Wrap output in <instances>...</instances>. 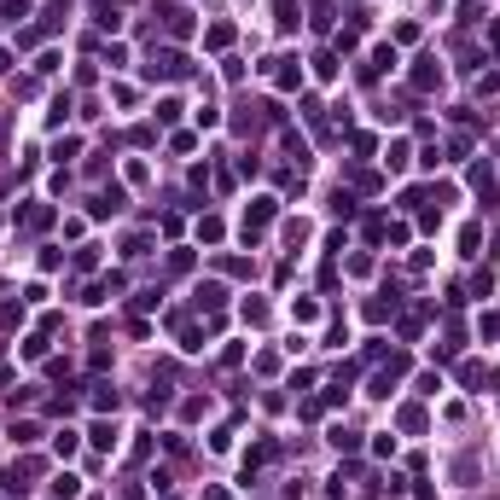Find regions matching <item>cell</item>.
Returning a JSON list of instances; mask_svg holds the SVG:
<instances>
[{"mask_svg": "<svg viewBox=\"0 0 500 500\" xmlns=\"http://www.w3.org/2000/svg\"><path fill=\"white\" fill-rule=\"evenodd\" d=\"M152 76H163V82H181V76H186V53H175V47L152 53Z\"/></svg>", "mask_w": 500, "mask_h": 500, "instance_id": "6da1fadb", "label": "cell"}, {"mask_svg": "<svg viewBox=\"0 0 500 500\" xmlns=\"http://www.w3.org/2000/svg\"><path fill=\"white\" fill-rule=\"evenodd\" d=\"M268 76H273V88H297V82H303L297 58H268Z\"/></svg>", "mask_w": 500, "mask_h": 500, "instance_id": "7a4b0ae2", "label": "cell"}, {"mask_svg": "<svg viewBox=\"0 0 500 500\" xmlns=\"http://www.w3.org/2000/svg\"><path fill=\"white\" fill-rule=\"evenodd\" d=\"M268 216H273V198H256V204H250V216H245V239L262 233V227H268Z\"/></svg>", "mask_w": 500, "mask_h": 500, "instance_id": "3957f363", "label": "cell"}, {"mask_svg": "<svg viewBox=\"0 0 500 500\" xmlns=\"http://www.w3.org/2000/svg\"><path fill=\"white\" fill-rule=\"evenodd\" d=\"M413 88H442V64H437V58H419V70H413Z\"/></svg>", "mask_w": 500, "mask_h": 500, "instance_id": "277c9868", "label": "cell"}, {"mask_svg": "<svg viewBox=\"0 0 500 500\" xmlns=\"http://www.w3.org/2000/svg\"><path fill=\"white\" fill-rule=\"evenodd\" d=\"M163 24H169V35H192V12H186V6H169Z\"/></svg>", "mask_w": 500, "mask_h": 500, "instance_id": "5b68a950", "label": "cell"}, {"mask_svg": "<svg viewBox=\"0 0 500 500\" xmlns=\"http://www.w3.org/2000/svg\"><path fill=\"white\" fill-rule=\"evenodd\" d=\"M471 186H477V198H483V204H494V175H489V163H477V169H471Z\"/></svg>", "mask_w": 500, "mask_h": 500, "instance_id": "8992f818", "label": "cell"}, {"mask_svg": "<svg viewBox=\"0 0 500 500\" xmlns=\"http://www.w3.org/2000/svg\"><path fill=\"white\" fill-rule=\"evenodd\" d=\"M47 221H53V209H47V204H29V209H24V227H29V233H41Z\"/></svg>", "mask_w": 500, "mask_h": 500, "instance_id": "52a82bcc", "label": "cell"}, {"mask_svg": "<svg viewBox=\"0 0 500 500\" xmlns=\"http://www.w3.org/2000/svg\"><path fill=\"white\" fill-rule=\"evenodd\" d=\"M93 18H99V29H122V18H117L111 0H93Z\"/></svg>", "mask_w": 500, "mask_h": 500, "instance_id": "ba28073f", "label": "cell"}, {"mask_svg": "<svg viewBox=\"0 0 500 500\" xmlns=\"http://www.w3.org/2000/svg\"><path fill=\"white\" fill-rule=\"evenodd\" d=\"M198 303H204V309H221V303H227V291L209 280V285H198Z\"/></svg>", "mask_w": 500, "mask_h": 500, "instance_id": "9c48e42d", "label": "cell"}, {"mask_svg": "<svg viewBox=\"0 0 500 500\" xmlns=\"http://www.w3.org/2000/svg\"><path fill=\"white\" fill-rule=\"evenodd\" d=\"M332 448H344V454H355V448H361V437H355V430H344V425H332Z\"/></svg>", "mask_w": 500, "mask_h": 500, "instance_id": "30bf717a", "label": "cell"}, {"mask_svg": "<svg viewBox=\"0 0 500 500\" xmlns=\"http://www.w3.org/2000/svg\"><path fill=\"white\" fill-rule=\"evenodd\" d=\"M117 401H122V396L111 390V384H93V408H117Z\"/></svg>", "mask_w": 500, "mask_h": 500, "instance_id": "8fae6325", "label": "cell"}, {"mask_svg": "<svg viewBox=\"0 0 500 500\" xmlns=\"http://www.w3.org/2000/svg\"><path fill=\"white\" fill-rule=\"evenodd\" d=\"M53 489H58V500H76V489H82V477H70V471H64V477L53 483Z\"/></svg>", "mask_w": 500, "mask_h": 500, "instance_id": "7c38bea8", "label": "cell"}, {"mask_svg": "<svg viewBox=\"0 0 500 500\" xmlns=\"http://www.w3.org/2000/svg\"><path fill=\"white\" fill-rule=\"evenodd\" d=\"M198 239H204V245H216V239H221V221L204 216V221H198Z\"/></svg>", "mask_w": 500, "mask_h": 500, "instance_id": "4fadbf2b", "label": "cell"}, {"mask_svg": "<svg viewBox=\"0 0 500 500\" xmlns=\"http://www.w3.org/2000/svg\"><path fill=\"white\" fill-rule=\"evenodd\" d=\"M0 70H12V58H6V53H0Z\"/></svg>", "mask_w": 500, "mask_h": 500, "instance_id": "5bb4252c", "label": "cell"}, {"mask_svg": "<svg viewBox=\"0 0 500 500\" xmlns=\"http://www.w3.org/2000/svg\"><path fill=\"white\" fill-rule=\"evenodd\" d=\"M0 134H6V128H0Z\"/></svg>", "mask_w": 500, "mask_h": 500, "instance_id": "9a60e30c", "label": "cell"}]
</instances>
